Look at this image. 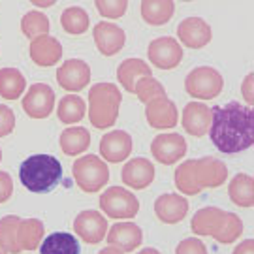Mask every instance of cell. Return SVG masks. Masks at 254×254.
<instances>
[{"mask_svg":"<svg viewBox=\"0 0 254 254\" xmlns=\"http://www.w3.org/2000/svg\"><path fill=\"white\" fill-rule=\"evenodd\" d=\"M209 136L213 145L224 154L247 151L254 141V115L251 106L230 102L211 109Z\"/></svg>","mask_w":254,"mask_h":254,"instance_id":"1","label":"cell"},{"mask_svg":"<svg viewBox=\"0 0 254 254\" xmlns=\"http://www.w3.org/2000/svg\"><path fill=\"white\" fill-rule=\"evenodd\" d=\"M175 187L181 194L196 196L205 189L222 187L228 179L226 164L213 156L185 160L175 170Z\"/></svg>","mask_w":254,"mask_h":254,"instance_id":"2","label":"cell"},{"mask_svg":"<svg viewBox=\"0 0 254 254\" xmlns=\"http://www.w3.org/2000/svg\"><path fill=\"white\" fill-rule=\"evenodd\" d=\"M190 230L196 236H211L222 245H230L243 234V222L236 213L220 207L200 209L190 220Z\"/></svg>","mask_w":254,"mask_h":254,"instance_id":"3","label":"cell"},{"mask_svg":"<svg viewBox=\"0 0 254 254\" xmlns=\"http://www.w3.org/2000/svg\"><path fill=\"white\" fill-rule=\"evenodd\" d=\"M19 179L34 194L51 192L63 179V164L51 154H32L21 164Z\"/></svg>","mask_w":254,"mask_h":254,"instance_id":"4","label":"cell"},{"mask_svg":"<svg viewBox=\"0 0 254 254\" xmlns=\"http://www.w3.org/2000/svg\"><path fill=\"white\" fill-rule=\"evenodd\" d=\"M121 91L113 83H96L89 91V121L94 128L106 130L117 123L121 109Z\"/></svg>","mask_w":254,"mask_h":254,"instance_id":"5","label":"cell"},{"mask_svg":"<svg viewBox=\"0 0 254 254\" xmlns=\"http://www.w3.org/2000/svg\"><path fill=\"white\" fill-rule=\"evenodd\" d=\"M72 175L75 179V185L83 192L94 194V192H100L109 181V168L100 156L85 154L73 162Z\"/></svg>","mask_w":254,"mask_h":254,"instance_id":"6","label":"cell"},{"mask_svg":"<svg viewBox=\"0 0 254 254\" xmlns=\"http://www.w3.org/2000/svg\"><path fill=\"white\" fill-rule=\"evenodd\" d=\"M185 89L196 100H213L224 89V79L215 68L198 66L187 75Z\"/></svg>","mask_w":254,"mask_h":254,"instance_id":"7","label":"cell"},{"mask_svg":"<svg viewBox=\"0 0 254 254\" xmlns=\"http://www.w3.org/2000/svg\"><path fill=\"white\" fill-rule=\"evenodd\" d=\"M100 209L106 213V217L115 220L134 218L139 211V200L136 194H132L127 189L121 187H109L104 194H100Z\"/></svg>","mask_w":254,"mask_h":254,"instance_id":"8","label":"cell"},{"mask_svg":"<svg viewBox=\"0 0 254 254\" xmlns=\"http://www.w3.org/2000/svg\"><path fill=\"white\" fill-rule=\"evenodd\" d=\"M147 57L153 66L160 70H173L183 61L181 44L172 36H162L153 40L147 47Z\"/></svg>","mask_w":254,"mask_h":254,"instance_id":"9","label":"cell"},{"mask_svg":"<svg viewBox=\"0 0 254 254\" xmlns=\"http://www.w3.org/2000/svg\"><path fill=\"white\" fill-rule=\"evenodd\" d=\"M75 236L89 245H98L108 236V220L100 211H81L73 220Z\"/></svg>","mask_w":254,"mask_h":254,"instance_id":"10","label":"cell"},{"mask_svg":"<svg viewBox=\"0 0 254 254\" xmlns=\"http://www.w3.org/2000/svg\"><path fill=\"white\" fill-rule=\"evenodd\" d=\"M151 153L158 164H164V166L177 164L187 154V139L175 132L158 134L151 143Z\"/></svg>","mask_w":254,"mask_h":254,"instance_id":"11","label":"cell"},{"mask_svg":"<svg viewBox=\"0 0 254 254\" xmlns=\"http://www.w3.org/2000/svg\"><path fill=\"white\" fill-rule=\"evenodd\" d=\"M55 108V92L46 83L30 85L27 94L23 96V111L30 119H46Z\"/></svg>","mask_w":254,"mask_h":254,"instance_id":"12","label":"cell"},{"mask_svg":"<svg viewBox=\"0 0 254 254\" xmlns=\"http://www.w3.org/2000/svg\"><path fill=\"white\" fill-rule=\"evenodd\" d=\"M57 83L68 92L83 91L91 83V66L79 59H70L57 70Z\"/></svg>","mask_w":254,"mask_h":254,"instance_id":"13","label":"cell"},{"mask_svg":"<svg viewBox=\"0 0 254 254\" xmlns=\"http://www.w3.org/2000/svg\"><path fill=\"white\" fill-rule=\"evenodd\" d=\"M145 117L151 128L156 130H170L179 123V111L168 96H160L156 100L145 104Z\"/></svg>","mask_w":254,"mask_h":254,"instance_id":"14","label":"cell"},{"mask_svg":"<svg viewBox=\"0 0 254 254\" xmlns=\"http://www.w3.org/2000/svg\"><path fill=\"white\" fill-rule=\"evenodd\" d=\"M177 38L183 46L201 49L213 40V30L201 17H187L177 25Z\"/></svg>","mask_w":254,"mask_h":254,"instance_id":"15","label":"cell"},{"mask_svg":"<svg viewBox=\"0 0 254 254\" xmlns=\"http://www.w3.org/2000/svg\"><path fill=\"white\" fill-rule=\"evenodd\" d=\"M132 153V137L125 130H111L100 139V154L104 162L121 164Z\"/></svg>","mask_w":254,"mask_h":254,"instance_id":"16","label":"cell"},{"mask_svg":"<svg viewBox=\"0 0 254 254\" xmlns=\"http://www.w3.org/2000/svg\"><path fill=\"white\" fill-rule=\"evenodd\" d=\"M92 36H94V44L98 47L104 57H113L117 55L127 42V34L125 30L113 23L108 21H100L96 23V27L92 28Z\"/></svg>","mask_w":254,"mask_h":254,"instance_id":"17","label":"cell"},{"mask_svg":"<svg viewBox=\"0 0 254 254\" xmlns=\"http://www.w3.org/2000/svg\"><path fill=\"white\" fill-rule=\"evenodd\" d=\"M28 55L32 59V63L42 68L55 66L63 59V44L53 36H40L30 40L28 46Z\"/></svg>","mask_w":254,"mask_h":254,"instance_id":"18","label":"cell"},{"mask_svg":"<svg viewBox=\"0 0 254 254\" xmlns=\"http://www.w3.org/2000/svg\"><path fill=\"white\" fill-rule=\"evenodd\" d=\"M106 241L109 243V247H115L123 253H132L141 245L143 232L134 222H119L109 228Z\"/></svg>","mask_w":254,"mask_h":254,"instance_id":"19","label":"cell"},{"mask_svg":"<svg viewBox=\"0 0 254 254\" xmlns=\"http://www.w3.org/2000/svg\"><path fill=\"white\" fill-rule=\"evenodd\" d=\"M154 213L164 224H177L189 213V201L181 194H162L154 201Z\"/></svg>","mask_w":254,"mask_h":254,"instance_id":"20","label":"cell"},{"mask_svg":"<svg viewBox=\"0 0 254 254\" xmlns=\"http://www.w3.org/2000/svg\"><path fill=\"white\" fill-rule=\"evenodd\" d=\"M154 181V164L143 156L132 158L125 164L123 168V183L134 189V190H143Z\"/></svg>","mask_w":254,"mask_h":254,"instance_id":"21","label":"cell"},{"mask_svg":"<svg viewBox=\"0 0 254 254\" xmlns=\"http://www.w3.org/2000/svg\"><path fill=\"white\" fill-rule=\"evenodd\" d=\"M183 128L194 137H203L211 127V108L200 102H190L183 109Z\"/></svg>","mask_w":254,"mask_h":254,"instance_id":"22","label":"cell"},{"mask_svg":"<svg viewBox=\"0 0 254 254\" xmlns=\"http://www.w3.org/2000/svg\"><path fill=\"white\" fill-rule=\"evenodd\" d=\"M151 73H153L151 72V66L145 61H141V59H127V61H123V63L119 64L117 79L128 92L134 94L136 83L141 77H149Z\"/></svg>","mask_w":254,"mask_h":254,"instance_id":"23","label":"cell"},{"mask_svg":"<svg viewBox=\"0 0 254 254\" xmlns=\"http://www.w3.org/2000/svg\"><path fill=\"white\" fill-rule=\"evenodd\" d=\"M59 145L66 156H77L91 147V134L83 127L66 128L59 137Z\"/></svg>","mask_w":254,"mask_h":254,"instance_id":"24","label":"cell"},{"mask_svg":"<svg viewBox=\"0 0 254 254\" xmlns=\"http://www.w3.org/2000/svg\"><path fill=\"white\" fill-rule=\"evenodd\" d=\"M230 200L241 209H251L254 205V179L247 173H237L228 185Z\"/></svg>","mask_w":254,"mask_h":254,"instance_id":"25","label":"cell"},{"mask_svg":"<svg viewBox=\"0 0 254 254\" xmlns=\"http://www.w3.org/2000/svg\"><path fill=\"white\" fill-rule=\"evenodd\" d=\"M175 13V4L172 0H143L141 2V17L153 27L166 25Z\"/></svg>","mask_w":254,"mask_h":254,"instance_id":"26","label":"cell"},{"mask_svg":"<svg viewBox=\"0 0 254 254\" xmlns=\"http://www.w3.org/2000/svg\"><path fill=\"white\" fill-rule=\"evenodd\" d=\"M17 241L21 251H36L44 241V224L38 218H21L17 228Z\"/></svg>","mask_w":254,"mask_h":254,"instance_id":"27","label":"cell"},{"mask_svg":"<svg viewBox=\"0 0 254 254\" xmlns=\"http://www.w3.org/2000/svg\"><path fill=\"white\" fill-rule=\"evenodd\" d=\"M79 241L75 236L66 234V232H55L47 236L42 245H40V254H79Z\"/></svg>","mask_w":254,"mask_h":254,"instance_id":"28","label":"cell"},{"mask_svg":"<svg viewBox=\"0 0 254 254\" xmlns=\"http://www.w3.org/2000/svg\"><path fill=\"white\" fill-rule=\"evenodd\" d=\"M27 89V81L23 73L15 68H2L0 70V96L4 100H17Z\"/></svg>","mask_w":254,"mask_h":254,"instance_id":"29","label":"cell"},{"mask_svg":"<svg viewBox=\"0 0 254 254\" xmlns=\"http://www.w3.org/2000/svg\"><path fill=\"white\" fill-rule=\"evenodd\" d=\"M87 113V106L81 96H75V94H68L61 98L59 106H57V117L64 125H75L79 123Z\"/></svg>","mask_w":254,"mask_h":254,"instance_id":"30","label":"cell"},{"mask_svg":"<svg viewBox=\"0 0 254 254\" xmlns=\"http://www.w3.org/2000/svg\"><path fill=\"white\" fill-rule=\"evenodd\" d=\"M61 25H63L64 32H68L72 36H81L91 27V19H89V13L83 8L72 6V8H66L63 11Z\"/></svg>","mask_w":254,"mask_h":254,"instance_id":"31","label":"cell"},{"mask_svg":"<svg viewBox=\"0 0 254 254\" xmlns=\"http://www.w3.org/2000/svg\"><path fill=\"white\" fill-rule=\"evenodd\" d=\"M21 218L15 215H6L0 218V245L8 254L23 253L17 241V228Z\"/></svg>","mask_w":254,"mask_h":254,"instance_id":"32","label":"cell"},{"mask_svg":"<svg viewBox=\"0 0 254 254\" xmlns=\"http://www.w3.org/2000/svg\"><path fill=\"white\" fill-rule=\"evenodd\" d=\"M21 30L30 40L49 34V19L42 11H28L21 19Z\"/></svg>","mask_w":254,"mask_h":254,"instance_id":"33","label":"cell"},{"mask_svg":"<svg viewBox=\"0 0 254 254\" xmlns=\"http://www.w3.org/2000/svg\"><path fill=\"white\" fill-rule=\"evenodd\" d=\"M134 94H137V98L143 102V104H149L151 100L166 96V91H164L162 83L158 81V79H154L153 75H149V77H141L136 83Z\"/></svg>","mask_w":254,"mask_h":254,"instance_id":"34","label":"cell"},{"mask_svg":"<svg viewBox=\"0 0 254 254\" xmlns=\"http://www.w3.org/2000/svg\"><path fill=\"white\" fill-rule=\"evenodd\" d=\"M96 9L102 17L108 19H121L128 9L127 0H98L96 2Z\"/></svg>","mask_w":254,"mask_h":254,"instance_id":"35","label":"cell"},{"mask_svg":"<svg viewBox=\"0 0 254 254\" xmlns=\"http://www.w3.org/2000/svg\"><path fill=\"white\" fill-rule=\"evenodd\" d=\"M175 254H207V247L203 245L201 239L189 237V239H183L181 243L177 245Z\"/></svg>","mask_w":254,"mask_h":254,"instance_id":"36","label":"cell"},{"mask_svg":"<svg viewBox=\"0 0 254 254\" xmlns=\"http://www.w3.org/2000/svg\"><path fill=\"white\" fill-rule=\"evenodd\" d=\"M15 128V113L11 108L0 104V137H6Z\"/></svg>","mask_w":254,"mask_h":254,"instance_id":"37","label":"cell"},{"mask_svg":"<svg viewBox=\"0 0 254 254\" xmlns=\"http://www.w3.org/2000/svg\"><path fill=\"white\" fill-rule=\"evenodd\" d=\"M13 194V181L9 173L0 172V203H6Z\"/></svg>","mask_w":254,"mask_h":254,"instance_id":"38","label":"cell"},{"mask_svg":"<svg viewBox=\"0 0 254 254\" xmlns=\"http://www.w3.org/2000/svg\"><path fill=\"white\" fill-rule=\"evenodd\" d=\"M234 254H254V241L253 239H245L234 249Z\"/></svg>","mask_w":254,"mask_h":254,"instance_id":"39","label":"cell"},{"mask_svg":"<svg viewBox=\"0 0 254 254\" xmlns=\"http://www.w3.org/2000/svg\"><path fill=\"white\" fill-rule=\"evenodd\" d=\"M243 94H245L247 104H253V73H249L243 83Z\"/></svg>","mask_w":254,"mask_h":254,"instance_id":"40","label":"cell"},{"mask_svg":"<svg viewBox=\"0 0 254 254\" xmlns=\"http://www.w3.org/2000/svg\"><path fill=\"white\" fill-rule=\"evenodd\" d=\"M98 254H125V253L119 251V249H115V247H106V249H102Z\"/></svg>","mask_w":254,"mask_h":254,"instance_id":"41","label":"cell"},{"mask_svg":"<svg viewBox=\"0 0 254 254\" xmlns=\"http://www.w3.org/2000/svg\"><path fill=\"white\" fill-rule=\"evenodd\" d=\"M137 254H160V251H156V249H151V247H147V249H141Z\"/></svg>","mask_w":254,"mask_h":254,"instance_id":"42","label":"cell"},{"mask_svg":"<svg viewBox=\"0 0 254 254\" xmlns=\"http://www.w3.org/2000/svg\"><path fill=\"white\" fill-rule=\"evenodd\" d=\"M55 2H34V6H40V8H49V6H53Z\"/></svg>","mask_w":254,"mask_h":254,"instance_id":"43","label":"cell"},{"mask_svg":"<svg viewBox=\"0 0 254 254\" xmlns=\"http://www.w3.org/2000/svg\"><path fill=\"white\" fill-rule=\"evenodd\" d=\"M0 254H8L6 251H4V249H2V245H0Z\"/></svg>","mask_w":254,"mask_h":254,"instance_id":"44","label":"cell"},{"mask_svg":"<svg viewBox=\"0 0 254 254\" xmlns=\"http://www.w3.org/2000/svg\"><path fill=\"white\" fill-rule=\"evenodd\" d=\"M0 160H2V149H0Z\"/></svg>","mask_w":254,"mask_h":254,"instance_id":"45","label":"cell"}]
</instances>
